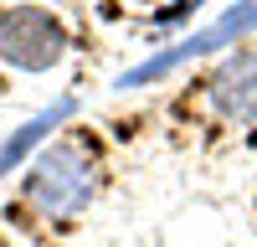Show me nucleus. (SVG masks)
<instances>
[{
    "label": "nucleus",
    "mask_w": 257,
    "mask_h": 247,
    "mask_svg": "<svg viewBox=\"0 0 257 247\" xmlns=\"http://www.w3.org/2000/svg\"><path fill=\"white\" fill-rule=\"evenodd\" d=\"M77 113V93H62L52 108H41V113H31L21 129H11L6 139H0V180H6L11 170H21L26 160H36L41 150H47V139H57V129L67 124Z\"/></svg>",
    "instance_id": "nucleus-5"
},
{
    "label": "nucleus",
    "mask_w": 257,
    "mask_h": 247,
    "mask_svg": "<svg viewBox=\"0 0 257 247\" xmlns=\"http://www.w3.org/2000/svg\"><path fill=\"white\" fill-rule=\"evenodd\" d=\"M252 31H257V0H237V6H226L216 21H211V26L190 31L185 41H175V47H165V52H155V57H144L139 67L118 72L113 88H118V93L149 88V82L170 77L175 67H185V62H201V57H216L221 47H231V41H242V36H252Z\"/></svg>",
    "instance_id": "nucleus-2"
},
{
    "label": "nucleus",
    "mask_w": 257,
    "mask_h": 247,
    "mask_svg": "<svg viewBox=\"0 0 257 247\" xmlns=\"http://www.w3.org/2000/svg\"><path fill=\"white\" fill-rule=\"evenodd\" d=\"M72 36L62 16L47 6H6L0 11V62L16 72H52L62 67Z\"/></svg>",
    "instance_id": "nucleus-3"
},
{
    "label": "nucleus",
    "mask_w": 257,
    "mask_h": 247,
    "mask_svg": "<svg viewBox=\"0 0 257 247\" xmlns=\"http://www.w3.org/2000/svg\"><path fill=\"white\" fill-rule=\"evenodd\" d=\"M211 108L231 124H257V52H231L206 82Z\"/></svg>",
    "instance_id": "nucleus-4"
},
{
    "label": "nucleus",
    "mask_w": 257,
    "mask_h": 247,
    "mask_svg": "<svg viewBox=\"0 0 257 247\" xmlns=\"http://www.w3.org/2000/svg\"><path fill=\"white\" fill-rule=\"evenodd\" d=\"M98 196V160L77 139H52L26 170V201L47 216H77Z\"/></svg>",
    "instance_id": "nucleus-1"
}]
</instances>
